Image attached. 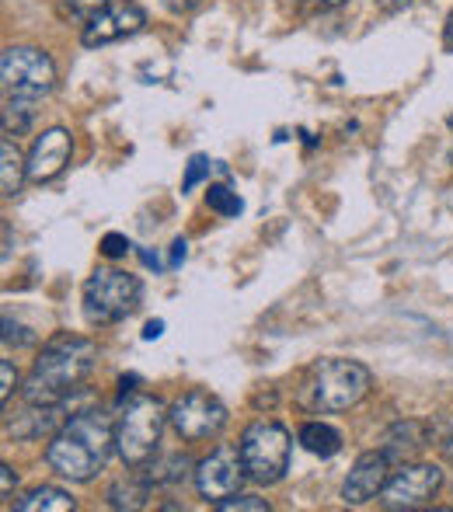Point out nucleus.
<instances>
[{
  "label": "nucleus",
  "instance_id": "1",
  "mask_svg": "<svg viewBox=\"0 0 453 512\" xmlns=\"http://www.w3.org/2000/svg\"><path fill=\"white\" fill-rule=\"evenodd\" d=\"M115 446V425L105 411L88 408V411H77L74 418L56 429L53 443L46 450V460L56 474L70 481H91L98 471L105 467Z\"/></svg>",
  "mask_w": 453,
  "mask_h": 512
},
{
  "label": "nucleus",
  "instance_id": "2",
  "mask_svg": "<svg viewBox=\"0 0 453 512\" xmlns=\"http://www.w3.org/2000/svg\"><path fill=\"white\" fill-rule=\"evenodd\" d=\"M95 359L98 349L88 338H74V335L53 338L39 352L21 394H25L28 405H63L88 380V373L95 370Z\"/></svg>",
  "mask_w": 453,
  "mask_h": 512
},
{
  "label": "nucleus",
  "instance_id": "3",
  "mask_svg": "<svg viewBox=\"0 0 453 512\" xmlns=\"http://www.w3.org/2000/svg\"><path fill=\"white\" fill-rule=\"evenodd\" d=\"M370 391V370L352 359H321L311 366L304 387H300V401L311 411L332 415V411H345L366 398Z\"/></svg>",
  "mask_w": 453,
  "mask_h": 512
},
{
  "label": "nucleus",
  "instance_id": "4",
  "mask_svg": "<svg viewBox=\"0 0 453 512\" xmlns=\"http://www.w3.org/2000/svg\"><path fill=\"white\" fill-rule=\"evenodd\" d=\"M168 411L154 394H129L115 422V450L126 467H143L157 453Z\"/></svg>",
  "mask_w": 453,
  "mask_h": 512
},
{
  "label": "nucleus",
  "instance_id": "5",
  "mask_svg": "<svg viewBox=\"0 0 453 512\" xmlns=\"http://www.w3.org/2000/svg\"><path fill=\"white\" fill-rule=\"evenodd\" d=\"M237 450H241L248 478L258 481V485H276L290 471V432L279 422H269V418L251 422Z\"/></svg>",
  "mask_w": 453,
  "mask_h": 512
},
{
  "label": "nucleus",
  "instance_id": "6",
  "mask_svg": "<svg viewBox=\"0 0 453 512\" xmlns=\"http://www.w3.org/2000/svg\"><path fill=\"white\" fill-rule=\"evenodd\" d=\"M143 286L122 269H95L84 283V317L91 324H119L140 307Z\"/></svg>",
  "mask_w": 453,
  "mask_h": 512
},
{
  "label": "nucleus",
  "instance_id": "7",
  "mask_svg": "<svg viewBox=\"0 0 453 512\" xmlns=\"http://www.w3.org/2000/svg\"><path fill=\"white\" fill-rule=\"evenodd\" d=\"M0 81H4L7 98H46L56 84V67L42 49L11 46L0 56Z\"/></svg>",
  "mask_w": 453,
  "mask_h": 512
},
{
  "label": "nucleus",
  "instance_id": "8",
  "mask_svg": "<svg viewBox=\"0 0 453 512\" xmlns=\"http://www.w3.org/2000/svg\"><path fill=\"white\" fill-rule=\"evenodd\" d=\"M168 422L185 443H203V439L220 436V429L227 425V408L210 391H185L168 408Z\"/></svg>",
  "mask_w": 453,
  "mask_h": 512
},
{
  "label": "nucleus",
  "instance_id": "9",
  "mask_svg": "<svg viewBox=\"0 0 453 512\" xmlns=\"http://www.w3.org/2000/svg\"><path fill=\"white\" fill-rule=\"evenodd\" d=\"M443 485V471L433 464H408L401 467V471H394L391 478H387L384 492H380V506L384 509H422L429 506V502L436 499V492H440Z\"/></svg>",
  "mask_w": 453,
  "mask_h": 512
},
{
  "label": "nucleus",
  "instance_id": "10",
  "mask_svg": "<svg viewBox=\"0 0 453 512\" xmlns=\"http://www.w3.org/2000/svg\"><path fill=\"white\" fill-rule=\"evenodd\" d=\"M248 478L244 471V460H241V450L234 446H217L203 464L196 467V488L206 502H224L227 495H234L241 488V481Z\"/></svg>",
  "mask_w": 453,
  "mask_h": 512
},
{
  "label": "nucleus",
  "instance_id": "11",
  "mask_svg": "<svg viewBox=\"0 0 453 512\" xmlns=\"http://www.w3.org/2000/svg\"><path fill=\"white\" fill-rule=\"evenodd\" d=\"M147 25V14L136 0H119V4H109L98 18H91L84 25L81 42L88 49L95 46H109L115 39H126V35H136L140 28Z\"/></svg>",
  "mask_w": 453,
  "mask_h": 512
},
{
  "label": "nucleus",
  "instance_id": "12",
  "mask_svg": "<svg viewBox=\"0 0 453 512\" xmlns=\"http://www.w3.org/2000/svg\"><path fill=\"white\" fill-rule=\"evenodd\" d=\"M74 154V140L63 126H53L32 143V154H28V182H53L63 168L70 164Z\"/></svg>",
  "mask_w": 453,
  "mask_h": 512
},
{
  "label": "nucleus",
  "instance_id": "13",
  "mask_svg": "<svg viewBox=\"0 0 453 512\" xmlns=\"http://www.w3.org/2000/svg\"><path fill=\"white\" fill-rule=\"evenodd\" d=\"M387 467H391V460L384 457V450H380V453H363V457L352 464L349 478H345L342 499L349 502V506H366L373 495L384 492Z\"/></svg>",
  "mask_w": 453,
  "mask_h": 512
},
{
  "label": "nucleus",
  "instance_id": "14",
  "mask_svg": "<svg viewBox=\"0 0 453 512\" xmlns=\"http://www.w3.org/2000/svg\"><path fill=\"white\" fill-rule=\"evenodd\" d=\"M150 474L147 478H140V474H126V478H119L115 485L109 488V506L112 509H126V512H136L143 509L150 502Z\"/></svg>",
  "mask_w": 453,
  "mask_h": 512
},
{
  "label": "nucleus",
  "instance_id": "15",
  "mask_svg": "<svg viewBox=\"0 0 453 512\" xmlns=\"http://www.w3.org/2000/svg\"><path fill=\"white\" fill-rule=\"evenodd\" d=\"M426 446L419 422H398L391 432L384 436V457L387 460H408L412 453H419Z\"/></svg>",
  "mask_w": 453,
  "mask_h": 512
},
{
  "label": "nucleus",
  "instance_id": "16",
  "mask_svg": "<svg viewBox=\"0 0 453 512\" xmlns=\"http://www.w3.org/2000/svg\"><path fill=\"white\" fill-rule=\"evenodd\" d=\"M28 178V157H21V150L14 147L11 136H4L0 143V185H4V196H18L21 182Z\"/></svg>",
  "mask_w": 453,
  "mask_h": 512
},
{
  "label": "nucleus",
  "instance_id": "17",
  "mask_svg": "<svg viewBox=\"0 0 453 512\" xmlns=\"http://www.w3.org/2000/svg\"><path fill=\"white\" fill-rule=\"evenodd\" d=\"M300 446L311 450L314 457L328 460L342 450V436H339V429H332V425H325V422H304L300 425Z\"/></svg>",
  "mask_w": 453,
  "mask_h": 512
},
{
  "label": "nucleus",
  "instance_id": "18",
  "mask_svg": "<svg viewBox=\"0 0 453 512\" xmlns=\"http://www.w3.org/2000/svg\"><path fill=\"white\" fill-rule=\"evenodd\" d=\"M77 502L70 499V492H63V488H49V485H42V488H35V492H28L25 499H18V512H42V509H56V512H67V509H74Z\"/></svg>",
  "mask_w": 453,
  "mask_h": 512
},
{
  "label": "nucleus",
  "instance_id": "19",
  "mask_svg": "<svg viewBox=\"0 0 453 512\" xmlns=\"http://www.w3.org/2000/svg\"><path fill=\"white\" fill-rule=\"evenodd\" d=\"M35 119L32 98H7L4 105V136H21Z\"/></svg>",
  "mask_w": 453,
  "mask_h": 512
},
{
  "label": "nucleus",
  "instance_id": "20",
  "mask_svg": "<svg viewBox=\"0 0 453 512\" xmlns=\"http://www.w3.org/2000/svg\"><path fill=\"white\" fill-rule=\"evenodd\" d=\"M185 474H189V457H182V453L150 467V481L154 485H178V481H185Z\"/></svg>",
  "mask_w": 453,
  "mask_h": 512
},
{
  "label": "nucleus",
  "instance_id": "21",
  "mask_svg": "<svg viewBox=\"0 0 453 512\" xmlns=\"http://www.w3.org/2000/svg\"><path fill=\"white\" fill-rule=\"evenodd\" d=\"M206 203H210L213 213H220V216H237L244 209V203L237 199V192H230L227 185H210Z\"/></svg>",
  "mask_w": 453,
  "mask_h": 512
},
{
  "label": "nucleus",
  "instance_id": "22",
  "mask_svg": "<svg viewBox=\"0 0 453 512\" xmlns=\"http://www.w3.org/2000/svg\"><path fill=\"white\" fill-rule=\"evenodd\" d=\"M217 509L220 512H237V509H255V512H262V509H269V502L265 499H258V495H227L224 502H217Z\"/></svg>",
  "mask_w": 453,
  "mask_h": 512
},
{
  "label": "nucleus",
  "instance_id": "23",
  "mask_svg": "<svg viewBox=\"0 0 453 512\" xmlns=\"http://www.w3.org/2000/svg\"><path fill=\"white\" fill-rule=\"evenodd\" d=\"M210 175V157H203V154H196L189 161V168H185V182H182V192H192L196 189L203 178Z\"/></svg>",
  "mask_w": 453,
  "mask_h": 512
},
{
  "label": "nucleus",
  "instance_id": "24",
  "mask_svg": "<svg viewBox=\"0 0 453 512\" xmlns=\"http://www.w3.org/2000/svg\"><path fill=\"white\" fill-rule=\"evenodd\" d=\"M109 4H112V0H67L70 14H74V18H81L84 25H88L91 18H98V14H102Z\"/></svg>",
  "mask_w": 453,
  "mask_h": 512
},
{
  "label": "nucleus",
  "instance_id": "25",
  "mask_svg": "<svg viewBox=\"0 0 453 512\" xmlns=\"http://www.w3.org/2000/svg\"><path fill=\"white\" fill-rule=\"evenodd\" d=\"M129 248H133V244H129V237H122V234H105L102 237V255L105 258H122Z\"/></svg>",
  "mask_w": 453,
  "mask_h": 512
},
{
  "label": "nucleus",
  "instance_id": "26",
  "mask_svg": "<svg viewBox=\"0 0 453 512\" xmlns=\"http://www.w3.org/2000/svg\"><path fill=\"white\" fill-rule=\"evenodd\" d=\"M0 398H4V405L11 401V391H14V384H18V373H14V366H11V359H4L0 363Z\"/></svg>",
  "mask_w": 453,
  "mask_h": 512
},
{
  "label": "nucleus",
  "instance_id": "27",
  "mask_svg": "<svg viewBox=\"0 0 453 512\" xmlns=\"http://www.w3.org/2000/svg\"><path fill=\"white\" fill-rule=\"evenodd\" d=\"M185 258H189V241H185V237H178V241L171 244V262H168V269H178V265H182Z\"/></svg>",
  "mask_w": 453,
  "mask_h": 512
},
{
  "label": "nucleus",
  "instance_id": "28",
  "mask_svg": "<svg viewBox=\"0 0 453 512\" xmlns=\"http://www.w3.org/2000/svg\"><path fill=\"white\" fill-rule=\"evenodd\" d=\"M199 4H203V0H164V7L175 14H189V11H196Z\"/></svg>",
  "mask_w": 453,
  "mask_h": 512
},
{
  "label": "nucleus",
  "instance_id": "29",
  "mask_svg": "<svg viewBox=\"0 0 453 512\" xmlns=\"http://www.w3.org/2000/svg\"><path fill=\"white\" fill-rule=\"evenodd\" d=\"M136 384H140V377H136V373H129V377H122V380H119L122 401H126V394H133V391H136Z\"/></svg>",
  "mask_w": 453,
  "mask_h": 512
},
{
  "label": "nucleus",
  "instance_id": "30",
  "mask_svg": "<svg viewBox=\"0 0 453 512\" xmlns=\"http://www.w3.org/2000/svg\"><path fill=\"white\" fill-rule=\"evenodd\" d=\"M408 4H412V0H377V7H380V11H387V14H394V11H405Z\"/></svg>",
  "mask_w": 453,
  "mask_h": 512
},
{
  "label": "nucleus",
  "instance_id": "31",
  "mask_svg": "<svg viewBox=\"0 0 453 512\" xmlns=\"http://www.w3.org/2000/svg\"><path fill=\"white\" fill-rule=\"evenodd\" d=\"M164 335V321H147V328H143V338L147 342H154V338H161Z\"/></svg>",
  "mask_w": 453,
  "mask_h": 512
},
{
  "label": "nucleus",
  "instance_id": "32",
  "mask_svg": "<svg viewBox=\"0 0 453 512\" xmlns=\"http://www.w3.org/2000/svg\"><path fill=\"white\" fill-rule=\"evenodd\" d=\"M140 258H143V265H147V269H154V272H161V269H168V265L161 262V258L154 255V251H140Z\"/></svg>",
  "mask_w": 453,
  "mask_h": 512
},
{
  "label": "nucleus",
  "instance_id": "33",
  "mask_svg": "<svg viewBox=\"0 0 453 512\" xmlns=\"http://www.w3.org/2000/svg\"><path fill=\"white\" fill-rule=\"evenodd\" d=\"M0 481H4V495H11V488H14V481H18V478H14V471H11V467H0Z\"/></svg>",
  "mask_w": 453,
  "mask_h": 512
},
{
  "label": "nucleus",
  "instance_id": "34",
  "mask_svg": "<svg viewBox=\"0 0 453 512\" xmlns=\"http://www.w3.org/2000/svg\"><path fill=\"white\" fill-rule=\"evenodd\" d=\"M443 46L453 53V11H450V18H447V32H443Z\"/></svg>",
  "mask_w": 453,
  "mask_h": 512
},
{
  "label": "nucleus",
  "instance_id": "35",
  "mask_svg": "<svg viewBox=\"0 0 453 512\" xmlns=\"http://www.w3.org/2000/svg\"><path fill=\"white\" fill-rule=\"evenodd\" d=\"M321 4H325V7H342L345 0H321Z\"/></svg>",
  "mask_w": 453,
  "mask_h": 512
},
{
  "label": "nucleus",
  "instance_id": "36",
  "mask_svg": "<svg viewBox=\"0 0 453 512\" xmlns=\"http://www.w3.org/2000/svg\"><path fill=\"white\" fill-rule=\"evenodd\" d=\"M443 453H447V460H450V464H453V439H450V443H447V450H443Z\"/></svg>",
  "mask_w": 453,
  "mask_h": 512
},
{
  "label": "nucleus",
  "instance_id": "37",
  "mask_svg": "<svg viewBox=\"0 0 453 512\" xmlns=\"http://www.w3.org/2000/svg\"><path fill=\"white\" fill-rule=\"evenodd\" d=\"M450 129H453V115H450Z\"/></svg>",
  "mask_w": 453,
  "mask_h": 512
}]
</instances>
